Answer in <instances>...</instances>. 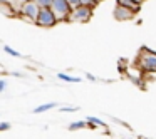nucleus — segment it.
Returning a JSON list of instances; mask_svg holds the SVG:
<instances>
[{
    "instance_id": "obj_1",
    "label": "nucleus",
    "mask_w": 156,
    "mask_h": 139,
    "mask_svg": "<svg viewBox=\"0 0 156 139\" xmlns=\"http://www.w3.org/2000/svg\"><path fill=\"white\" fill-rule=\"evenodd\" d=\"M136 65L139 69H143L144 72H156V50L141 47L138 59H136Z\"/></svg>"
},
{
    "instance_id": "obj_2",
    "label": "nucleus",
    "mask_w": 156,
    "mask_h": 139,
    "mask_svg": "<svg viewBox=\"0 0 156 139\" xmlns=\"http://www.w3.org/2000/svg\"><path fill=\"white\" fill-rule=\"evenodd\" d=\"M51 9L54 10V14H55V17H57L59 22H69L72 7L69 5L67 0H52Z\"/></svg>"
},
{
    "instance_id": "obj_3",
    "label": "nucleus",
    "mask_w": 156,
    "mask_h": 139,
    "mask_svg": "<svg viewBox=\"0 0 156 139\" xmlns=\"http://www.w3.org/2000/svg\"><path fill=\"white\" fill-rule=\"evenodd\" d=\"M57 22L59 20H57V17H55L54 10H52L51 7H41V12H39L37 20H35V24H37L39 27L51 29V27H54Z\"/></svg>"
},
{
    "instance_id": "obj_4",
    "label": "nucleus",
    "mask_w": 156,
    "mask_h": 139,
    "mask_svg": "<svg viewBox=\"0 0 156 139\" xmlns=\"http://www.w3.org/2000/svg\"><path fill=\"white\" fill-rule=\"evenodd\" d=\"M39 12H41V5H39L35 0H25L19 14H20L24 19H27L29 22H34V24H35Z\"/></svg>"
},
{
    "instance_id": "obj_5",
    "label": "nucleus",
    "mask_w": 156,
    "mask_h": 139,
    "mask_svg": "<svg viewBox=\"0 0 156 139\" xmlns=\"http://www.w3.org/2000/svg\"><path fill=\"white\" fill-rule=\"evenodd\" d=\"M92 17V7H87V5H79V7L72 9L71 17H69V22H87L89 19Z\"/></svg>"
},
{
    "instance_id": "obj_6",
    "label": "nucleus",
    "mask_w": 156,
    "mask_h": 139,
    "mask_svg": "<svg viewBox=\"0 0 156 139\" xmlns=\"http://www.w3.org/2000/svg\"><path fill=\"white\" fill-rule=\"evenodd\" d=\"M112 15H114V19L119 22H128V20H131V19H134L136 12L131 10V9H128V7H124V5L118 4L114 9V12H112Z\"/></svg>"
},
{
    "instance_id": "obj_7",
    "label": "nucleus",
    "mask_w": 156,
    "mask_h": 139,
    "mask_svg": "<svg viewBox=\"0 0 156 139\" xmlns=\"http://www.w3.org/2000/svg\"><path fill=\"white\" fill-rule=\"evenodd\" d=\"M143 69H139L138 65H136V67H131V69H128V72H126V74H128V77L131 79V81H134V82H141V79H143Z\"/></svg>"
},
{
    "instance_id": "obj_8",
    "label": "nucleus",
    "mask_w": 156,
    "mask_h": 139,
    "mask_svg": "<svg viewBox=\"0 0 156 139\" xmlns=\"http://www.w3.org/2000/svg\"><path fill=\"white\" fill-rule=\"evenodd\" d=\"M86 121H87V127L89 129H98V127H106V124L101 121V119L94 117V116H87L86 117Z\"/></svg>"
},
{
    "instance_id": "obj_9",
    "label": "nucleus",
    "mask_w": 156,
    "mask_h": 139,
    "mask_svg": "<svg viewBox=\"0 0 156 139\" xmlns=\"http://www.w3.org/2000/svg\"><path fill=\"white\" fill-rule=\"evenodd\" d=\"M119 5H124V7L131 9V10L138 12L139 9H141V2H138V0H118Z\"/></svg>"
},
{
    "instance_id": "obj_10",
    "label": "nucleus",
    "mask_w": 156,
    "mask_h": 139,
    "mask_svg": "<svg viewBox=\"0 0 156 139\" xmlns=\"http://www.w3.org/2000/svg\"><path fill=\"white\" fill-rule=\"evenodd\" d=\"M54 107H57L55 102H47V104H42V106H39V107H35L34 114H44V112L51 111V109H54Z\"/></svg>"
},
{
    "instance_id": "obj_11",
    "label": "nucleus",
    "mask_w": 156,
    "mask_h": 139,
    "mask_svg": "<svg viewBox=\"0 0 156 139\" xmlns=\"http://www.w3.org/2000/svg\"><path fill=\"white\" fill-rule=\"evenodd\" d=\"M57 79H59V81H64V82H76V84H79V82L82 81L81 77H74V75L64 74V72H59V74H57Z\"/></svg>"
},
{
    "instance_id": "obj_12",
    "label": "nucleus",
    "mask_w": 156,
    "mask_h": 139,
    "mask_svg": "<svg viewBox=\"0 0 156 139\" xmlns=\"http://www.w3.org/2000/svg\"><path fill=\"white\" fill-rule=\"evenodd\" d=\"M87 127V121H76L72 122V124H69V131H81V129Z\"/></svg>"
},
{
    "instance_id": "obj_13",
    "label": "nucleus",
    "mask_w": 156,
    "mask_h": 139,
    "mask_svg": "<svg viewBox=\"0 0 156 139\" xmlns=\"http://www.w3.org/2000/svg\"><path fill=\"white\" fill-rule=\"evenodd\" d=\"M4 52H7L9 55H12V57H22L20 52H17L15 49H12L10 45H4Z\"/></svg>"
},
{
    "instance_id": "obj_14",
    "label": "nucleus",
    "mask_w": 156,
    "mask_h": 139,
    "mask_svg": "<svg viewBox=\"0 0 156 139\" xmlns=\"http://www.w3.org/2000/svg\"><path fill=\"white\" fill-rule=\"evenodd\" d=\"M99 0H81L82 5H87V7H94V5H98Z\"/></svg>"
},
{
    "instance_id": "obj_15",
    "label": "nucleus",
    "mask_w": 156,
    "mask_h": 139,
    "mask_svg": "<svg viewBox=\"0 0 156 139\" xmlns=\"http://www.w3.org/2000/svg\"><path fill=\"white\" fill-rule=\"evenodd\" d=\"M41 7H51V4H52V0H35Z\"/></svg>"
},
{
    "instance_id": "obj_16",
    "label": "nucleus",
    "mask_w": 156,
    "mask_h": 139,
    "mask_svg": "<svg viewBox=\"0 0 156 139\" xmlns=\"http://www.w3.org/2000/svg\"><path fill=\"white\" fill-rule=\"evenodd\" d=\"M67 2H69V5H71L72 9L79 7V5H82V4H81V0H67Z\"/></svg>"
},
{
    "instance_id": "obj_17",
    "label": "nucleus",
    "mask_w": 156,
    "mask_h": 139,
    "mask_svg": "<svg viewBox=\"0 0 156 139\" xmlns=\"http://www.w3.org/2000/svg\"><path fill=\"white\" fill-rule=\"evenodd\" d=\"M9 129H10V124H9V122H0V132L9 131Z\"/></svg>"
},
{
    "instance_id": "obj_18",
    "label": "nucleus",
    "mask_w": 156,
    "mask_h": 139,
    "mask_svg": "<svg viewBox=\"0 0 156 139\" xmlns=\"http://www.w3.org/2000/svg\"><path fill=\"white\" fill-rule=\"evenodd\" d=\"M79 111V107H61V112H76Z\"/></svg>"
},
{
    "instance_id": "obj_19",
    "label": "nucleus",
    "mask_w": 156,
    "mask_h": 139,
    "mask_svg": "<svg viewBox=\"0 0 156 139\" xmlns=\"http://www.w3.org/2000/svg\"><path fill=\"white\" fill-rule=\"evenodd\" d=\"M5 87H7V82H5L4 79H0V92H4Z\"/></svg>"
},
{
    "instance_id": "obj_20",
    "label": "nucleus",
    "mask_w": 156,
    "mask_h": 139,
    "mask_svg": "<svg viewBox=\"0 0 156 139\" xmlns=\"http://www.w3.org/2000/svg\"><path fill=\"white\" fill-rule=\"evenodd\" d=\"M87 79H89V81H96V77L92 74H87Z\"/></svg>"
},
{
    "instance_id": "obj_21",
    "label": "nucleus",
    "mask_w": 156,
    "mask_h": 139,
    "mask_svg": "<svg viewBox=\"0 0 156 139\" xmlns=\"http://www.w3.org/2000/svg\"><path fill=\"white\" fill-rule=\"evenodd\" d=\"M138 2H141V4H143V2H146V0H138Z\"/></svg>"
}]
</instances>
